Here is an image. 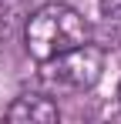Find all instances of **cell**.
<instances>
[{
	"instance_id": "obj_1",
	"label": "cell",
	"mask_w": 121,
	"mask_h": 124,
	"mask_svg": "<svg viewBox=\"0 0 121 124\" xmlns=\"http://www.w3.org/2000/svg\"><path fill=\"white\" fill-rule=\"evenodd\" d=\"M87 40H91V23L71 3H57V0L37 7L24 27V47L37 64L51 61L71 47H81Z\"/></svg>"
},
{
	"instance_id": "obj_2",
	"label": "cell",
	"mask_w": 121,
	"mask_h": 124,
	"mask_svg": "<svg viewBox=\"0 0 121 124\" xmlns=\"http://www.w3.org/2000/svg\"><path fill=\"white\" fill-rule=\"evenodd\" d=\"M101 70H104V47L87 40L51 61H40V81L57 94H84L101 81Z\"/></svg>"
},
{
	"instance_id": "obj_3",
	"label": "cell",
	"mask_w": 121,
	"mask_h": 124,
	"mask_svg": "<svg viewBox=\"0 0 121 124\" xmlns=\"http://www.w3.org/2000/svg\"><path fill=\"white\" fill-rule=\"evenodd\" d=\"M7 121H40V124H51L60 117V107L47 94L40 91H24L20 97H14V104L3 111Z\"/></svg>"
},
{
	"instance_id": "obj_4",
	"label": "cell",
	"mask_w": 121,
	"mask_h": 124,
	"mask_svg": "<svg viewBox=\"0 0 121 124\" xmlns=\"http://www.w3.org/2000/svg\"><path fill=\"white\" fill-rule=\"evenodd\" d=\"M98 47H121V10L104 14V23L98 30Z\"/></svg>"
},
{
	"instance_id": "obj_5",
	"label": "cell",
	"mask_w": 121,
	"mask_h": 124,
	"mask_svg": "<svg viewBox=\"0 0 121 124\" xmlns=\"http://www.w3.org/2000/svg\"><path fill=\"white\" fill-rule=\"evenodd\" d=\"M121 10V0H101V14H114Z\"/></svg>"
},
{
	"instance_id": "obj_6",
	"label": "cell",
	"mask_w": 121,
	"mask_h": 124,
	"mask_svg": "<svg viewBox=\"0 0 121 124\" xmlns=\"http://www.w3.org/2000/svg\"><path fill=\"white\" fill-rule=\"evenodd\" d=\"M0 47H3V30H0Z\"/></svg>"
},
{
	"instance_id": "obj_7",
	"label": "cell",
	"mask_w": 121,
	"mask_h": 124,
	"mask_svg": "<svg viewBox=\"0 0 121 124\" xmlns=\"http://www.w3.org/2000/svg\"><path fill=\"white\" fill-rule=\"evenodd\" d=\"M118 101H121V87H118Z\"/></svg>"
}]
</instances>
